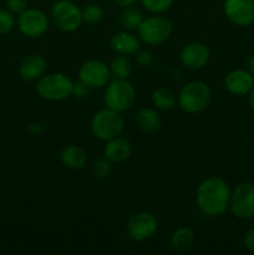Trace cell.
<instances>
[{
	"label": "cell",
	"instance_id": "52a82bcc",
	"mask_svg": "<svg viewBox=\"0 0 254 255\" xmlns=\"http://www.w3.org/2000/svg\"><path fill=\"white\" fill-rule=\"evenodd\" d=\"M51 17L60 30L75 31L82 24V11L71 0H57L51 7Z\"/></svg>",
	"mask_w": 254,
	"mask_h": 255
},
{
	"label": "cell",
	"instance_id": "7a4b0ae2",
	"mask_svg": "<svg viewBox=\"0 0 254 255\" xmlns=\"http://www.w3.org/2000/svg\"><path fill=\"white\" fill-rule=\"evenodd\" d=\"M211 90L202 81H192L182 87L177 96V102L182 111L198 114L206 110L211 102Z\"/></svg>",
	"mask_w": 254,
	"mask_h": 255
},
{
	"label": "cell",
	"instance_id": "3957f363",
	"mask_svg": "<svg viewBox=\"0 0 254 255\" xmlns=\"http://www.w3.org/2000/svg\"><path fill=\"white\" fill-rule=\"evenodd\" d=\"M124 126L125 122L120 112L114 111L109 107L96 112L91 121V131L94 136L106 142L119 137Z\"/></svg>",
	"mask_w": 254,
	"mask_h": 255
},
{
	"label": "cell",
	"instance_id": "8fae6325",
	"mask_svg": "<svg viewBox=\"0 0 254 255\" xmlns=\"http://www.w3.org/2000/svg\"><path fill=\"white\" fill-rule=\"evenodd\" d=\"M79 79L90 89H100L109 82L110 67L100 60H90L80 67Z\"/></svg>",
	"mask_w": 254,
	"mask_h": 255
},
{
	"label": "cell",
	"instance_id": "ac0fdd59",
	"mask_svg": "<svg viewBox=\"0 0 254 255\" xmlns=\"http://www.w3.org/2000/svg\"><path fill=\"white\" fill-rule=\"evenodd\" d=\"M60 159L66 168L77 171V169H81L86 166L87 156L86 152L81 147L71 144V146H66L62 149L61 153H60Z\"/></svg>",
	"mask_w": 254,
	"mask_h": 255
},
{
	"label": "cell",
	"instance_id": "4dcf8cb0",
	"mask_svg": "<svg viewBox=\"0 0 254 255\" xmlns=\"http://www.w3.org/2000/svg\"><path fill=\"white\" fill-rule=\"evenodd\" d=\"M136 55H137L136 56L137 62H138L139 65H142V66H147V65L151 64L152 55L149 51H147V50H139Z\"/></svg>",
	"mask_w": 254,
	"mask_h": 255
},
{
	"label": "cell",
	"instance_id": "2e32d148",
	"mask_svg": "<svg viewBox=\"0 0 254 255\" xmlns=\"http://www.w3.org/2000/svg\"><path fill=\"white\" fill-rule=\"evenodd\" d=\"M132 146L131 142L122 137H115V138L107 141L104 148L105 158L109 159L111 163H120L124 162L131 156Z\"/></svg>",
	"mask_w": 254,
	"mask_h": 255
},
{
	"label": "cell",
	"instance_id": "30bf717a",
	"mask_svg": "<svg viewBox=\"0 0 254 255\" xmlns=\"http://www.w3.org/2000/svg\"><path fill=\"white\" fill-rule=\"evenodd\" d=\"M157 218L149 212H139L127 222V234L134 242H143L151 238L157 231Z\"/></svg>",
	"mask_w": 254,
	"mask_h": 255
},
{
	"label": "cell",
	"instance_id": "1f68e13d",
	"mask_svg": "<svg viewBox=\"0 0 254 255\" xmlns=\"http://www.w3.org/2000/svg\"><path fill=\"white\" fill-rule=\"evenodd\" d=\"M137 0H114V2L116 5L121 7H127V6H131V5H134Z\"/></svg>",
	"mask_w": 254,
	"mask_h": 255
},
{
	"label": "cell",
	"instance_id": "7c38bea8",
	"mask_svg": "<svg viewBox=\"0 0 254 255\" xmlns=\"http://www.w3.org/2000/svg\"><path fill=\"white\" fill-rule=\"evenodd\" d=\"M224 14L237 26H249L254 22V0H226Z\"/></svg>",
	"mask_w": 254,
	"mask_h": 255
},
{
	"label": "cell",
	"instance_id": "e575fe53",
	"mask_svg": "<svg viewBox=\"0 0 254 255\" xmlns=\"http://www.w3.org/2000/svg\"><path fill=\"white\" fill-rule=\"evenodd\" d=\"M248 95H249V105H251L252 109L254 110V86Z\"/></svg>",
	"mask_w": 254,
	"mask_h": 255
},
{
	"label": "cell",
	"instance_id": "9c48e42d",
	"mask_svg": "<svg viewBox=\"0 0 254 255\" xmlns=\"http://www.w3.org/2000/svg\"><path fill=\"white\" fill-rule=\"evenodd\" d=\"M17 27L22 35L31 39L42 36L49 29L46 14L40 9L27 7L17 16Z\"/></svg>",
	"mask_w": 254,
	"mask_h": 255
},
{
	"label": "cell",
	"instance_id": "ba28073f",
	"mask_svg": "<svg viewBox=\"0 0 254 255\" xmlns=\"http://www.w3.org/2000/svg\"><path fill=\"white\" fill-rule=\"evenodd\" d=\"M231 211L237 218L249 219L254 217V184L243 182L238 184L229 201Z\"/></svg>",
	"mask_w": 254,
	"mask_h": 255
},
{
	"label": "cell",
	"instance_id": "7402d4cb",
	"mask_svg": "<svg viewBox=\"0 0 254 255\" xmlns=\"http://www.w3.org/2000/svg\"><path fill=\"white\" fill-rule=\"evenodd\" d=\"M142 20H143V14L138 7L133 6V5L124 7V11L121 14V24L127 30H137Z\"/></svg>",
	"mask_w": 254,
	"mask_h": 255
},
{
	"label": "cell",
	"instance_id": "4316f807",
	"mask_svg": "<svg viewBox=\"0 0 254 255\" xmlns=\"http://www.w3.org/2000/svg\"><path fill=\"white\" fill-rule=\"evenodd\" d=\"M15 26V17L7 9H0V35L7 34Z\"/></svg>",
	"mask_w": 254,
	"mask_h": 255
},
{
	"label": "cell",
	"instance_id": "83f0119b",
	"mask_svg": "<svg viewBox=\"0 0 254 255\" xmlns=\"http://www.w3.org/2000/svg\"><path fill=\"white\" fill-rule=\"evenodd\" d=\"M5 4H6V9L12 14L19 15L20 12L27 9V0H6Z\"/></svg>",
	"mask_w": 254,
	"mask_h": 255
},
{
	"label": "cell",
	"instance_id": "603a6c76",
	"mask_svg": "<svg viewBox=\"0 0 254 255\" xmlns=\"http://www.w3.org/2000/svg\"><path fill=\"white\" fill-rule=\"evenodd\" d=\"M110 71L116 76V79H127L132 72V64L128 57L121 55L112 60Z\"/></svg>",
	"mask_w": 254,
	"mask_h": 255
},
{
	"label": "cell",
	"instance_id": "484cf974",
	"mask_svg": "<svg viewBox=\"0 0 254 255\" xmlns=\"http://www.w3.org/2000/svg\"><path fill=\"white\" fill-rule=\"evenodd\" d=\"M174 0H141V4L143 5L144 9L151 12H164L172 6Z\"/></svg>",
	"mask_w": 254,
	"mask_h": 255
},
{
	"label": "cell",
	"instance_id": "8992f818",
	"mask_svg": "<svg viewBox=\"0 0 254 255\" xmlns=\"http://www.w3.org/2000/svg\"><path fill=\"white\" fill-rule=\"evenodd\" d=\"M134 101V89L127 79L111 81L105 92V104L109 109L117 112L127 111Z\"/></svg>",
	"mask_w": 254,
	"mask_h": 255
},
{
	"label": "cell",
	"instance_id": "836d02e7",
	"mask_svg": "<svg viewBox=\"0 0 254 255\" xmlns=\"http://www.w3.org/2000/svg\"><path fill=\"white\" fill-rule=\"evenodd\" d=\"M27 129H29V131H32V132H40L41 131V127H40V125L32 124V125H29V126H27Z\"/></svg>",
	"mask_w": 254,
	"mask_h": 255
},
{
	"label": "cell",
	"instance_id": "e0dca14e",
	"mask_svg": "<svg viewBox=\"0 0 254 255\" xmlns=\"http://www.w3.org/2000/svg\"><path fill=\"white\" fill-rule=\"evenodd\" d=\"M111 47L115 52L125 56L136 55L139 51V40L136 35L127 31H121L111 37Z\"/></svg>",
	"mask_w": 254,
	"mask_h": 255
},
{
	"label": "cell",
	"instance_id": "f546056e",
	"mask_svg": "<svg viewBox=\"0 0 254 255\" xmlns=\"http://www.w3.org/2000/svg\"><path fill=\"white\" fill-rule=\"evenodd\" d=\"M243 246L251 253H254V228L248 229L244 233L243 237Z\"/></svg>",
	"mask_w": 254,
	"mask_h": 255
},
{
	"label": "cell",
	"instance_id": "cb8c5ba5",
	"mask_svg": "<svg viewBox=\"0 0 254 255\" xmlns=\"http://www.w3.org/2000/svg\"><path fill=\"white\" fill-rule=\"evenodd\" d=\"M82 11V21L90 25H96L104 20L105 11L100 5L89 4L81 10Z\"/></svg>",
	"mask_w": 254,
	"mask_h": 255
},
{
	"label": "cell",
	"instance_id": "d6a6232c",
	"mask_svg": "<svg viewBox=\"0 0 254 255\" xmlns=\"http://www.w3.org/2000/svg\"><path fill=\"white\" fill-rule=\"evenodd\" d=\"M247 67H248V71L252 76L254 77V55H252L248 60V64H247Z\"/></svg>",
	"mask_w": 254,
	"mask_h": 255
},
{
	"label": "cell",
	"instance_id": "9a60e30c",
	"mask_svg": "<svg viewBox=\"0 0 254 255\" xmlns=\"http://www.w3.org/2000/svg\"><path fill=\"white\" fill-rule=\"evenodd\" d=\"M47 69V61L41 55H30L25 57L19 66V74L26 81H35L44 76Z\"/></svg>",
	"mask_w": 254,
	"mask_h": 255
},
{
	"label": "cell",
	"instance_id": "5b68a950",
	"mask_svg": "<svg viewBox=\"0 0 254 255\" xmlns=\"http://www.w3.org/2000/svg\"><path fill=\"white\" fill-rule=\"evenodd\" d=\"M172 22L168 19L162 16H151L142 20L139 26L137 27V34L139 40L147 45H161L171 37Z\"/></svg>",
	"mask_w": 254,
	"mask_h": 255
},
{
	"label": "cell",
	"instance_id": "6da1fadb",
	"mask_svg": "<svg viewBox=\"0 0 254 255\" xmlns=\"http://www.w3.org/2000/svg\"><path fill=\"white\" fill-rule=\"evenodd\" d=\"M231 189L221 177H211L202 182L196 192V202L204 214L222 216L229 207Z\"/></svg>",
	"mask_w": 254,
	"mask_h": 255
},
{
	"label": "cell",
	"instance_id": "ffe728a7",
	"mask_svg": "<svg viewBox=\"0 0 254 255\" xmlns=\"http://www.w3.org/2000/svg\"><path fill=\"white\" fill-rule=\"evenodd\" d=\"M194 243V233L188 227H179L172 233L171 247L177 252H186Z\"/></svg>",
	"mask_w": 254,
	"mask_h": 255
},
{
	"label": "cell",
	"instance_id": "d6986e66",
	"mask_svg": "<svg viewBox=\"0 0 254 255\" xmlns=\"http://www.w3.org/2000/svg\"><path fill=\"white\" fill-rule=\"evenodd\" d=\"M136 124L141 131L146 133H153L161 128V116L158 112L149 107H143L136 114Z\"/></svg>",
	"mask_w": 254,
	"mask_h": 255
},
{
	"label": "cell",
	"instance_id": "44dd1931",
	"mask_svg": "<svg viewBox=\"0 0 254 255\" xmlns=\"http://www.w3.org/2000/svg\"><path fill=\"white\" fill-rule=\"evenodd\" d=\"M152 102L159 110H171L176 106L177 99L173 92L167 87H158L152 94Z\"/></svg>",
	"mask_w": 254,
	"mask_h": 255
},
{
	"label": "cell",
	"instance_id": "f1b7e54d",
	"mask_svg": "<svg viewBox=\"0 0 254 255\" xmlns=\"http://www.w3.org/2000/svg\"><path fill=\"white\" fill-rule=\"evenodd\" d=\"M90 87L87 85H85L82 81L74 82V86H72V92L71 95H74L76 99H85V97L89 95Z\"/></svg>",
	"mask_w": 254,
	"mask_h": 255
},
{
	"label": "cell",
	"instance_id": "d4e9b609",
	"mask_svg": "<svg viewBox=\"0 0 254 255\" xmlns=\"http://www.w3.org/2000/svg\"><path fill=\"white\" fill-rule=\"evenodd\" d=\"M91 173L92 176H94V178L100 179V181L107 178V177L110 176V173H111V162L107 158L97 159V161L92 164Z\"/></svg>",
	"mask_w": 254,
	"mask_h": 255
},
{
	"label": "cell",
	"instance_id": "5bb4252c",
	"mask_svg": "<svg viewBox=\"0 0 254 255\" xmlns=\"http://www.w3.org/2000/svg\"><path fill=\"white\" fill-rule=\"evenodd\" d=\"M224 86L231 94L243 96L248 95L254 86V77L248 70H233L224 79Z\"/></svg>",
	"mask_w": 254,
	"mask_h": 255
},
{
	"label": "cell",
	"instance_id": "4fadbf2b",
	"mask_svg": "<svg viewBox=\"0 0 254 255\" xmlns=\"http://www.w3.org/2000/svg\"><path fill=\"white\" fill-rule=\"evenodd\" d=\"M209 50L201 42H191L182 49L179 60L184 67L189 70H199L209 61Z\"/></svg>",
	"mask_w": 254,
	"mask_h": 255
},
{
	"label": "cell",
	"instance_id": "277c9868",
	"mask_svg": "<svg viewBox=\"0 0 254 255\" xmlns=\"http://www.w3.org/2000/svg\"><path fill=\"white\" fill-rule=\"evenodd\" d=\"M74 82L60 72L44 75L37 80L36 91L42 99L49 101H61L71 95Z\"/></svg>",
	"mask_w": 254,
	"mask_h": 255
}]
</instances>
